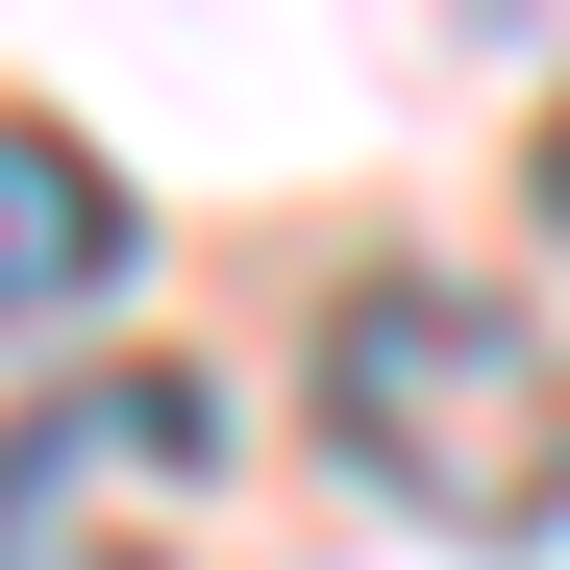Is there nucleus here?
<instances>
[{
    "label": "nucleus",
    "instance_id": "2",
    "mask_svg": "<svg viewBox=\"0 0 570 570\" xmlns=\"http://www.w3.org/2000/svg\"><path fill=\"white\" fill-rule=\"evenodd\" d=\"M149 521V497H224V397L199 372H100V397H50L26 446H0V570H100L75 521Z\"/></svg>",
    "mask_w": 570,
    "mask_h": 570
},
{
    "label": "nucleus",
    "instance_id": "4",
    "mask_svg": "<svg viewBox=\"0 0 570 570\" xmlns=\"http://www.w3.org/2000/svg\"><path fill=\"white\" fill-rule=\"evenodd\" d=\"M546 199H570V125H546Z\"/></svg>",
    "mask_w": 570,
    "mask_h": 570
},
{
    "label": "nucleus",
    "instance_id": "3",
    "mask_svg": "<svg viewBox=\"0 0 570 570\" xmlns=\"http://www.w3.org/2000/svg\"><path fill=\"white\" fill-rule=\"evenodd\" d=\"M125 174L100 149H75V125H0V347H26V323H100L125 298Z\"/></svg>",
    "mask_w": 570,
    "mask_h": 570
},
{
    "label": "nucleus",
    "instance_id": "1",
    "mask_svg": "<svg viewBox=\"0 0 570 570\" xmlns=\"http://www.w3.org/2000/svg\"><path fill=\"white\" fill-rule=\"evenodd\" d=\"M323 446L397 521H446V546H546L570 521V372L471 273H347L323 298Z\"/></svg>",
    "mask_w": 570,
    "mask_h": 570
}]
</instances>
